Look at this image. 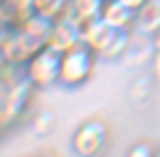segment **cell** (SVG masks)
I'll list each match as a JSON object with an SVG mask.
<instances>
[{
	"instance_id": "1",
	"label": "cell",
	"mask_w": 160,
	"mask_h": 157,
	"mask_svg": "<svg viewBox=\"0 0 160 157\" xmlns=\"http://www.w3.org/2000/svg\"><path fill=\"white\" fill-rule=\"evenodd\" d=\"M80 40L99 59H120V56H126V51H128L131 32L128 29H115L102 19H93V22L80 27Z\"/></svg>"
},
{
	"instance_id": "2",
	"label": "cell",
	"mask_w": 160,
	"mask_h": 157,
	"mask_svg": "<svg viewBox=\"0 0 160 157\" xmlns=\"http://www.w3.org/2000/svg\"><path fill=\"white\" fill-rule=\"evenodd\" d=\"M99 56L88 48L86 43H78L75 48L62 53V67H59V85L67 91H78L83 85L91 83L93 72H96Z\"/></svg>"
},
{
	"instance_id": "3",
	"label": "cell",
	"mask_w": 160,
	"mask_h": 157,
	"mask_svg": "<svg viewBox=\"0 0 160 157\" xmlns=\"http://www.w3.org/2000/svg\"><path fill=\"white\" fill-rule=\"evenodd\" d=\"M59 67H62V53L51 45H43L29 56V61L22 67L24 77L32 83L35 91H46L59 85Z\"/></svg>"
},
{
	"instance_id": "4",
	"label": "cell",
	"mask_w": 160,
	"mask_h": 157,
	"mask_svg": "<svg viewBox=\"0 0 160 157\" xmlns=\"http://www.w3.org/2000/svg\"><path fill=\"white\" fill-rule=\"evenodd\" d=\"M107 144H109V128L99 117L80 123L72 130V139H69V146H72V152L78 157H102Z\"/></svg>"
},
{
	"instance_id": "5",
	"label": "cell",
	"mask_w": 160,
	"mask_h": 157,
	"mask_svg": "<svg viewBox=\"0 0 160 157\" xmlns=\"http://www.w3.org/2000/svg\"><path fill=\"white\" fill-rule=\"evenodd\" d=\"M78 43H83V40H80V27H78V24H75V22H69L67 16H59V19H53V24H51V32H48L46 45H51L53 51L64 53V51L75 48Z\"/></svg>"
},
{
	"instance_id": "6",
	"label": "cell",
	"mask_w": 160,
	"mask_h": 157,
	"mask_svg": "<svg viewBox=\"0 0 160 157\" xmlns=\"http://www.w3.org/2000/svg\"><path fill=\"white\" fill-rule=\"evenodd\" d=\"M102 22H107L115 29H128L133 32V22H136V11H131L128 6H123L120 0H104L102 6Z\"/></svg>"
},
{
	"instance_id": "7",
	"label": "cell",
	"mask_w": 160,
	"mask_h": 157,
	"mask_svg": "<svg viewBox=\"0 0 160 157\" xmlns=\"http://www.w3.org/2000/svg\"><path fill=\"white\" fill-rule=\"evenodd\" d=\"M102 6H104V0H69L64 16L69 22H75L78 27H83V24L102 16Z\"/></svg>"
},
{
	"instance_id": "8",
	"label": "cell",
	"mask_w": 160,
	"mask_h": 157,
	"mask_svg": "<svg viewBox=\"0 0 160 157\" xmlns=\"http://www.w3.org/2000/svg\"><path fill=\"white\" fill-rule=\"evenodd\" d=\"M160 29V0H149L144 8L136 11V22H133V32L142 37H152Z\"/></svg>"
},
{
	"instance_id": "9",
	"label": "cell",
	"mask_w": 160,
	"mask_h": 157,
	"mask_svg": "<svg viewBox=\"0 0 160 157\" xmlns=\"http://www.w3.org/2000/svg\"><path fill=\"white\" fill-rule=\"evenodd\" d=\"M53 123H56V117H53L51 109H38V112L32 115V120H29V125H32V130L38 136H46L48 130L53 128Z\"/></svg>"
},
{
	"instance_id": "10",
	"label": "cell",
	"mask_w": 160,
	"mask_h": 157,
	"mask_svg": "<svg viewBox=\"0 0 160 157\" xmlns=\"http://www.w3.org/2000/svg\"><path fill=\"white\" fill-rule=\"evenodd\" d=\"M155 155H158V149H155L149 141H136V144H131L128 152H126V157H155Z\"/></svg>"
},
{
	"instance_id": "11",
	"label": "cell",
	"mask_w": 160,
	"mask_h": 157,
	"mask_svg": "<svg viewBox=\"0 0 160 157\" xmlns=\"http://www.w3.org/2000/svg\"><path fill=\"white\" fill-rule=\"evenodd\" d=\"M120 3H123V6H128L131 11H139V8H144V6H147L149 0H120Z\"/></svg>"
},
{
	"instance_id": "12",
	"label": "cell",
	"mask_w": 160,
	"mask_h": 157,
	"mask_svg": "<svg viewBox=\"0 0 160 157\" xmlns=\"http://www.w3.org/2000/svg\"><path fill=\"white\" fill-rule=\"evenodd\" d=\"M152 75H155V80L160 83V51H155V59H152Z\"/></svg>"
},
{
	"instance_id": "13",
	"label": "cell",
	"mask_w": 160,
	"mask_h": 157,
	"mask_svg": "<svg viewBox=\"0 0 160 157\" xmlns=\"http://www.w3.org/2000/svg\"><path fill=\"white\" fill-rule=\"evenodd\" d=\"M149 43H152V48H155V51H160V29L152 35V37H149Z\"/></svg>"
},
{
	"instance_id": "14",
	"label": "cell",
	"mask_w": 160,
	"mask_h": 157,
	"mask_svg": "<svg viewBox=\"0 0 160 157\" xmlns=\"http://www.w3.org/2000/svg\"><path fill=\"white\" fill-rule=\"evenodd\" d=\"M40 157H56V155H51V152H46V155H40Z\"/></svg>"
},
{
	"instance_id": "15",
	"label": "cell",
	"mask_w": 160,
	"mask_h": 157,
	"mask_svg": "<svg viewBox=\"0 0 160 157\" xmlns=\"http://www.w3.org/2000/svg\"><path fill=\"white\" fill-rule=\"evenodd\" d=\"M155 157H160V149H158V155H155Z\"/></svg>"
}]
</instances>
